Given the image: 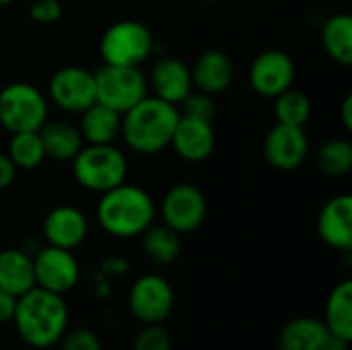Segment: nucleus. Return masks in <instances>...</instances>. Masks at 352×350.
<instances>
[{"label":"nucleus","instance_id":"7ed1b4c3","mask_svg":"<svg viewBox=\"0 0 352 350\" xmlns=\"http://www.w3.org/2000/svg\"><path fill=\"white\" fill-rule=\"evenodd\" d=\"M95 215L105 233L118 239H132L155 223L157 208L146 190L124 182L101 194Z\"/></svg>","mask_w":352,"mask_h":350},{"label":"nucleus","instance_id":"bb28decb","mask_svg":"<svg viewBox=\"0 0 352 350\" xmlns=\"http://www.w3.org/2000/svg\"><path fill=\"white\" fill-rule=\"evenodd\" d=\"M316 161L320 171L326 175H346L352 169V144L346 138H332L320 146Z\"/></svg>","mask_w":352,"mask_h":350},{"label":"nucleus","instance_id":"2f4dec72","mask_svg":"<svg viewBox=\"0 0 352 350\" xmlns=\"http://www.w3.org/2000/svg\"><path fill=\"white\" fill-rule=\"evenodd\" d=\"M60 0H33L29 6V19L39 25H52L62 19Z\"/></svg>","mask_w":352,"mask_h":350},{"label":"nucleus","instance_id":"aec40b11","mask_svg":"<svg viewBox=\"0 0 352 350\" xmlns=\"http://www.w3.org/2000/svg\"><path fill=\"white\" fill-rule=\"evenodd\" d=\"M85 144H111L122 130V113L95 101L80 113L78 124Z\"/></svg>","mask_w":352,"mask_h":350},{"label":"nucleus","instance_id":"473e14b6","mask_svg":"<svg viewBox=\"0 0 352 350\" xmlns=\"http://www.w3.org/2000/svg\"><path fill=\"white\" fill-rule=\"evenodd\" d=\"M16 167L14 163L8 159L6 153H0V190H6L8 186H12L14 177H16Z\"/></svg>","mask_w":352,"mask_h":350},{"label":"nucleus","instance_id":"f8f14e48","mask_svg":"<svg viewBox=\"0 0 352 350\" xmlns=\"http://www.w3.org/2000/svg\"><path fill=\"white\" fill-rule=\"evenodd\" d=\"M248 80L260 97L274 99L293 87L295 62L283 50H264L250 64Z\"/></svg>","mask_w":352,"mask_h":350},{"label":"nucleus","instance_id":"1a4fd4ad","mask_svg":"<svg viewBox=\"0 0 352 350\" xmlns=\"http://www.w3.org/2000/svg\"><path fill=\"white\" fill-rule=\"evenodd\" d=\"M50 101L68 113H82L97 101L95 72L82 66H62L47 83Z\"/></svg>","mask_w":352,"mask_h":350},{"label":"nucleus","instance_id":"dca6fc26","mask_svg":"<svg viewBox=\"0 0 352 350\" xmlns=\"http://www.w3.org/2000/svg\"><path fill=\"white\" fill-rule=\"evenodd\" d=\"M318 235L334 250L352 248V196L338 194L330 198L318 215Z\"/></svg>","mask_w":352,"mask_h":350},{"label":"nucleus","instance_id":"f704fd0d","mask_svg":"<svg viewBox=\"0 0 352 350\" xmlns=\"http://www.w3.org/2000/svg\"><path fill=\"white\" fill-rule=\"evenodd\" d=\"M101 270L107 276H122L128 272V262L124 258H109L101 264Z\"/></svg>","mask_w":352,"mask_h":350},{"label":"nucleus","instance_id":"6e6552de","mask_svg":"<svg viewBox=\"0 0 352 350\" xmlns=\"http://www.w3.org/2000/svg\"><path fill=\"white\" fill-rule=\"evenodd\" d=\"M175 307L171 283L159 274L138 276L128 291V309L140 324H163Z\"/></svg>","mask_w":352,"mask_h":350},{"label":"nucleus","instance_id":"5701e85b","mask_svg":"<svg viewBox=\"0 0 352 350\" xmlns=\"http://www.w3.org/2000/svg\"><path fill=\"white\" fill-rule=\"evenodd\" d=\"M322 45L326 54L342 64H352V17L349 12H336L326 19L322 27Z\"/></svg>","mask_w":352,"mask_h":350},{"label":"nucleus","instance_id":"f257e3e1","mask_svg":"<svg viewBox=\"0 0 352 350\" xmlns=\"http://www.w3.org/2000/svg\"><path fill=\"white\" fill-rule=\"evenodd\" d=\"M68 307L62 295L33 287L16 297L12 326L19 338L31 349L45 350L56 347L68 330Z\"/></svg>","mask_w":352,"mask_h":350},{"label":"nucleus","instance_id":"9d476101","mask_svg":"<svg viewBox=\"0 0 352 350\" xmlns=\"http://www.w3.org/2000/svg\"><path fill=\"white\" fill-rule=\"evenodd\" d=\"M206 196L194 184H175L167 190L161 200V219L163 225L173 229L175 233H192L200 229L206 219Z\"/></svg>","mask_w":352,"mask_h":350},{"label":"nucleus","instance_id":"2eb2a0df","mask_svg":"<svg viewBox=\"0 0 352 350\" xmlns=\"http://www.w3.org/2000/svg\"><path fill=\"white\" fill-rule=\"evenodd\" d=\"M89 235V221L76 206H56L43 219V237L47 245L76 250Z\"/></svg>","mask_w":352,"mask_h":350},{"label":"nucleus","instance_id":"58836bf2","mask_svg":"<svg viewBox=\"0 0 352 350\" xmlns=\"http://www.w3.org/2000/svg\"><path fill=\"white\" fill-rule=\"evenodd\" d=\"M200 2H217V0H200Z\"/></svg>","mask_w":352,"mask_h":350},{"label":"nucleus","instance_id":"b1692460","mask_svg":"<svg viewBox=\"0 0 352 350\" xmlns=\"http://www.w3.org/2000/svg\"><path fill=\"white\" fill-rule=\"evenodd\" d=\"M324 324L330 334L352 342V281L349 278L338 283L328 295Z\"/></svg>","mask_w":352,"mask_h":350},{"label":"nucleus","instance_id":"c756f323","mask_svg":"<svg viewBox=\"0 0 352 350\" xmlns=\"http://www.w3.org/2000/svg\"><path fill=\"white\" fill-rule=\"evenodd\" d=\"M179 105L184 107L186 116L200 118V120H206V122H214L217 105L212 101V95H206L202 91H192Z\"/></svg>","mask_w":352,"mask_h":350},{"label":"nucleus","instance_id":"cd10ccee","mask_svg":"<svg viewBox=\"0 0 352 350\" xmlns=\"http://www.w3.org/2000/svg\"><path fill=\"white\" fill-rule=\"evenodd\" d=\"M274 116L280 124L305 126L311 118V101L305 93L291 87L278 97H274Z\"/></svg>","mask_w":352,"mask_h":350},{"label":"nucleus","instance_id":"f03ea898","mask_svg":"<svg viewBox=\"0 0 352 350\" xmlns=\"http://www.w3.org/2000/svg\"><path fill=\"white\" fill-rule=\"evenodd\" d=\"M179 109L155 95H146L122 113V138L138 155H157L171 144Z\"/></svg>","mask_w":352,"mask_h":350},{"label":"nucleus","instance_id":"a878e982","mask_svg":"<svg viewBox=\"0 0 352 350\" xmlns=\"http://www.w3.org/2000/svg\"><path fill=\"white\" fill-rule=\"evenodd\" d=\"M6 155L14 163V167L23 169V171H33L47 159L37 130L35 132H16V134H12Z\"/></svg>","mask_w":352,"mask_h":350},{"label":"nucleus","instance_id":"0eeeda50","mask_svg":"<svg viewBox=\"0 0 352 350\" xmlns=\"http://www.w3.org/2000/svg\"><path fill=\"white\" fill-rule=\"evenodd\" d=\"M97 101L124 113L148 95V80L138 66L103 64L95 72Z\"/></svg>","mask_w":352,"mask_h":350},{"label":"nucleus","instance_id":"393cba45","mask_svg":"<svg viewBox=\"0 0 352 350\" xmlns=\"http://www.w3.org/2000/svg\"><path fill=\"white\" fill-rule=\"evenodd\" d=\"M140 237H142V252H144V256L151 262L159 264V266L173 264L179 258V254H182L179 233H175L167 225H155L153 223Z\"/></svg>","mask_w":352,"mask_h":350},{"label":"nucleus","instance_id":"4468645a","mask_svg":"<svg viewBox=\"0 0 352 350\" xmlns=\"http://www.w3.org/2000/svg\"><path fill=\"white\" fill-rule=\"evenodd\" d=\"M169 146H173L175 155L182 157L184 161L190 163L206 161L217 146V134L212 122L179 113Z\"/></svg>","mask_w":352,"mask_h":350},{"label":"nucleus","instance_id":"72a5a7b5","mask_svg":"<svg viewBox=\"0 0 352 350\" xmlns=\"http://www.w3.org/2000/svg\"><path fill=\"white\" fill-rule=\"evenodd\" d=\"M14 307H16V297L0 289V326L12 322Z\"/></svg>","mask_w":352,"mask_h":350},{"label":"nucleus","instance_id":"412c9836","mask_svg":"<svg viewBox=\"0 0 352 350\" xmlns=\"http://www.w3.org/2000/svg\"><path fill=\"white\" fill-rule=\"evenodd\" d=\"M328 334L324 320L301 316L280 328L278 350H322Z\"/></svg>","mask_w":352,"mask_h":350},{"label":"nucleus","instance_id":"f3484780","mask_svg":"<svg viewBox=\"0 0 352 350\" xmlns=\"http://www.w3.org/2000/svg\"><path fill=\"white\" fill-rule=\"evenodd\" d=\"M146 80L155 97L173 105H179L194 91L192 72L179 58L157 60Z\"/></svg>","mask_w":352,"mask_h":350},{"label":"nucleus","instance_id":"c9c22d12","mask_svg":"<svg viewBox=\"0 0 352 350\" xmlns=\"http://www.w3.org/2000/svg\"><path fill=\"white\" fill-rule=\"evenodd\" d=\"M351 349V340L342 338V336H336V334H328L326 342L322 350H349Z\"/></svg>","mask_w":352,"mask_h":350},{"label":"nucleus","instance_id":"7c9ffc66","mask_svg":"<svg viewBox=\"0 0 352 350\" xmlns=\"http://www.w3.org/2000/svg\"><path fill=\"white\" fill-rule=\"evenodd\" d=\"M60 350H103L101 338L89 328L66 330V334L58 342Z\"/></svg>","mask_w":352,"mask_h":350},{"label":"nucleus","instance_id":"9b49d317","mask_svg":"<svg viewBox=\"0 0 352 350\" xmlns=\"http://www.w3.org/2000/svg\"><path fill=\"white\" fill-rule=\"evenodd\" d=\"M35 287L56 295H68L80 281V266L72 250L45 245L33 256Z\"/></svg>","mask_w":352,"mask_h":350},{"label":"nucleus","instance_id":"20e7f679","mask_svg":"<svg viewBox=\"0 0 352 350\" xmlns=\"http://www.w3.org/2000/svg\"><path fill=\"white\" fill-rule=\"evenodd\" d=\"M72 175L89 192H107L126 182L128 159L111 144H82L72 159Z\"/></svg>","mask_w":352,"mask_h":350},{"label":"nucleus","instance_id":"4c0bfd02","mask_svg":"<svg viewBox=\"0 0 352 350\" xmlns=\"http://www.w3.org/2000/svg\"><path fill=\"white\" fill-rule=\"evenodd\" d=\"M16 0H0V6H10V4H14Z\"/></svg>","mask_w":352,"mask_h":350},{"label":"nucleus","instance_id":"423d86ee","mask_svg":"<svg viewBox=\"0 0 352 350\" xmlns=\"http://www.w3.org/2000/svg\"><path fill=\"white\" fill-rule=\"evenodd\" d=\"M155 50L151 29L134 19H122L109 25L99 41V52L105 64L140 66Z\"/></svg>","mask_w":352,"mask_h":350},{"label":"nucleus","instance_id":"6ab92c4d","mask_svg":"<svg viewBox=\"0 0 352 350\" xmlns=\"http://www.w3.org/2000/svg\"><path fill=\"white\" fill-rule=\"evenodd\" d=\"M35 287L33 256L19 248L0 250V289L21 297Z\"/></svg>","mask_w":352,"mask_h":350},{"label":"nucleus","instance_id":"ddd939ff","mask_svg":"<svg viewBox=\"0 0 352 350\" xmlns=\"http://www.w3.org/2000/svg\"><path fill=\"white\" fill-rule=\"evenodd\" d=\"M309 153V138L303 126H289L276 122L264 138V157L270 167L278 171H295L303 165Z\"/></svg>","mask_w":352,"mask_h":350},{"label":"nucleus","instance_id":"e433bc0d","mask_svg":"<svg viewBox=\"0 0 352 350\" xmlns=\"http://www.w3.org/2000/svg\"><path fill=\"white\" fill-rule=\"evenodd\" d=\"M340 116H342V124H344V128L351 132L352 130V95H346V99L342 101Z\"/></svg>","mask_w":352,"mask_h":350},{"label":"nucleus","instance_id":"4be33fe9","mask_svg":"<svg viewBox=\"0 0 352 350\" xmlns=\"http://www.w3.org/2000/svg\"><path fill=\"white\" fill-rule=\"evenodd\" d=\"M37 132H39L45 157L56 159V161H72L85 144L78 126H72L62 120H56V122L47 120Z\"/></svg>","mask_w":352,"mask_h":350},{"label":"nucleus","instance_id":"c85d7f7f","mask_svg":"<svg viewBox=\"0 0 352 350\" xmlns=\"http://www.w3.org/2000/svg\"><path fill=\"white\" fill-rule=\"evenodd\" d=\"M132 350H173L171 332L163 324H142L132 340Z\"/></svg>","mask_w":352,"mask_h":350},{"label":"nucleus","instance_id":"a211bd4d","mask_svg":"<svg viewBox=\"0 0 352 350\" xmlns=\"http://www.w3.org/2000/svg\"><path fill=\"white\" fill-rule=\"evenodd\" d=\"M190 72H192L194 89L212 97L225 93L235 76L231 58L223 50H214V47L202 52L192 64Z\"/></svg>","mask_w":352,"mask_h":350},{"label":"nucleus","instance_id":"39448f33","mask_svg":"<svg viewBox=\"0 0 352 350\" xmlns=\"http://www.w3.org/2000/svg\"><path fill=\"white\" fill-rule=\"evenodd\" d=\"M50 116L47 97L31 83H10L0 91V126L10 134L35 132Z\"/></svg>","mask_w":352,"mask_h":350}]
</instances>
